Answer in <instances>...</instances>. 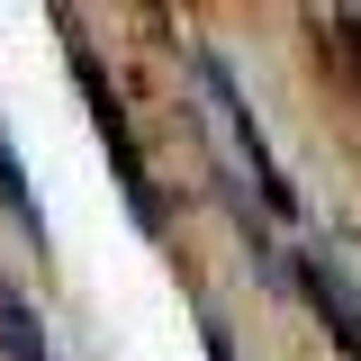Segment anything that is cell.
I'll list each match as a JSON object with an SVG mask.
<instances>
[{"label":"cell","mask_w":361,"mask_h":361,"mask_svg":"<svg viewBox=\"0 0 361 361\" xmlns=\"http://www.w3.org/2000/svg\"><path fill=\"white\" fill-rule=\"evenodd\" d=\"M298 280H307L316 316H325V325L343 334V353L361 361V307H353V280H343V262H334V253H307V262H298Z\"/></svg>","instance_id":"cell-2"},{"label":"cell","mask_w":361,"mask_h":361,"mask_svg":"<svg viewBox=\"0 0 361 361\" xmlns=\"http://www.w3.org/2000/svg\"><path fill=\"white\" fill-rule=\"evenodd\" d=\"M0 343H9V361H54L45 353V325L27 316V298H18L9 280H0Z\"/></svg>","instance_id":"cell-3"},{"label":"cell","mask_w":361,"mask_h":361,"mask_svg":"<svg viewBox=\"0 0 361 361\" xmlns=\"http://www.w3.org/2000/svg\"><path fill=\"white\" fill-rule=\"evenodd\" d=\"M199 90H208V109L226 118V145H235V163L253 172L262 208H271V217H298V199H289V180H280V163H271V145H262V127H253V109H244L235 73H226V54H199Z\"/></svg>","instance_id":"cell-1"}]
</instances>
